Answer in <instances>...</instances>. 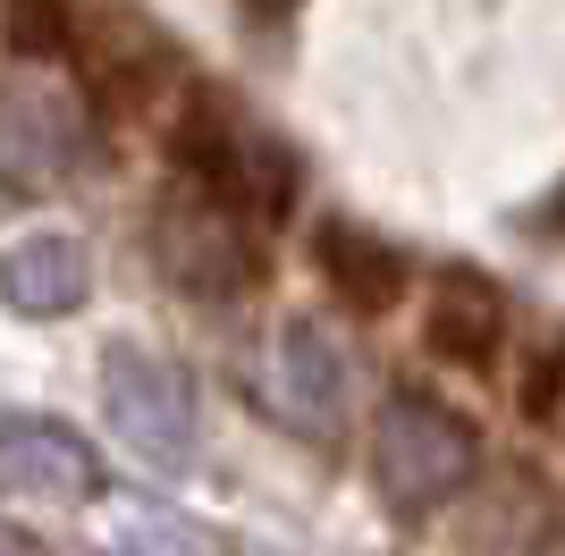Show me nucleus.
Listing matches in <instances>:
<instances>
[{
    "instance_id": "1",
    "label": "nucleus",
    "mask_w": 565,
    "mask_h": 556,
    "mask_svg": "<svg viewBox=\"0 0 565 556\" xmlns=\"http://www.w3.org/2000/svg\"><path fill=\"white\" fill-rule=\"evenodd\" d=\"M169 169L186 194H203L212 211H228L236 228H270L296 203V169L254 118H236L220 93H194L178 127H169Z\"/></svg>"
},
{
    "instance_id": "2",
    "label": "nucleus",
    "mask_w": 565,
    "mask_h": 556,
    "mask_svg": "<svg viewBox=\"0 0 565 556\" xmlns=\"http://www.w3.org/2000/svg\"><path fill=\"white\" fill-rule=\"evenodd\" d=\"M465 472H472V421H456L448 405H430L414 388L388 396V414H380V489H388V506L430 514L439 498L465 489Z\"/></svg>"
},
{
    "instance_id": "3",
    "label": "nucleus",
    "mask_w": 565,
    "mask_h": 556,
    "mask_svg": "<svg viewBox=\"0 0 565 556\" xmlns=\"http://www.w3.org/2000/svg\"><path fill=\"white\" fill-rule=\"evenodd\" d=\"M85 161V101L51 76H9L0 85V185L43 194Z\"/></svg>"
},
{
    "instance_id": "4",
    "label": "nucleus",
    "mask_w": 565,
    "mask_h": 556,
    "mask_svg": "<svg viewBox=\"0 0 565 556\" xmlns=\"http://www.w3.org/2000/svg\"><path fill=\"white\" fill-rule=\"evenodd\" d=\"M507 329H515V312H507V296H498L481 270H439L423 296V346L439 354V363L456 371H490L498 354H507Z\"/></svg>"
},
{
    "instance_id": "5",
    "label": "nucleus",
    "mask_w": 565,
    "mask_h": 556,
    "mask_svg": "<svg viewBox=\"0 0 565 556\" xmlns=\"http://www.w3.org/2000/svg\"><path fill=\"white\" fill-rule=\"evenodd\" d=\"M161 254H169V270L186 278V287H203V296L254 287V228H236L228 211H212L203 194H186V185H178V203H169V220H161Z\"/></svg>"
},
{
    "instance_id": "6",
    "label": "nucleus",
    "mask_w": 565,
    "mask_h": 556,
    "mask_svg": "<svg viewBox=\"0 0 565 556\" xmlns=\"http://www.w3.org/2000/svg\"><path fill=\"white\" fill-rule=\"evenodd\" d=\"M312 261H321L330 296L347 303L354 321H380V312L405 303V254L388 236L354 228V220H321V228H312Z\"/></svg>"
},
{
    "instance_id": "7",
    "label": "nucleus",
    "mask_w": 565,
    "mask_h": 556,
    "mask_svg": "<svg viewBox=\"0 0 565 556\" xmlns=\"http://www.w3.org/2000/svg\"><path fill=\"white\" fill-rule=\"evenodd\" d=\"M110 414H118V430H127L136 447L186 463L194 414H186V379H178L169 363H152V354H110Z\"/></svg>"
},
{
    "instance_id": "8",
    "label": "nucleus",
    "mask_w": 565,
    "mask_h": 556,
    "mask_svg": "<svg viewBox=\"0 0 565 556\" xmlns=\"http://www.w3.org/2000/svg\"><path fill=\"white\" fill-rule=\"evenodd\" d=\"M0 296L18 303V312H76V303L94 296V261H85L76 236H25L0 261Z\"/></svg>"
},
{
    "instance_id": "9",
    "label": "nucleus",
    "mask_w": 565,
    "mask_h": 556,
    "mask_svg": "<svg viewBox=\"0 0 565 556\" xmlns=\"http://www.w3.org/2000/svg\"><path fill=\"white\" fill-rule=\"evenodd\" d=\"M515 414L523 421H565V329H532L515 363Z\"/></svg>"
},
{
    "instance_id": "10",
    "label": "nucleus",
    "mask_w": 565,
    "mask_h": 556,
    "mask_svg": "<svg viewBox=\"0 0 565 556\" xmlns=\"http://www.w3.org/2000/svg\"><path fill=\"white\" fill-rule=\"evenodd\" d=\"M0 34H9L18 60H60V51L76 43V18H68V0H9Z\"/></svg>"
},
{
    "instance_id": "11",
    "label": "nucleus",
    "mask_w": 565,
    "mask_h": 556,
    "mask_svg": "<svg viewBox=\"0 0 565 556\" xmlns=\"http://www.w3.org/2000/svg\"><path fill=\"white\" fill-rule=\"evenodd\" d=\"M287 371L312 388V405H321V421H330V414H338V388H347V363H338V354H321V338H312V329H296V338H287Z\"/></svg>"
},
{
    "instance_id": "12",
    "label": "nucleus",
    "mask_w": 565,
    "mask_h": 556,
    "mask_svg": "<svg viewBox=\"0 0 565 556\" xmlns=\"http://www.w3.org/2000/svg\"><path fill=\"white\" fill-rule=\"evenodd\" d=\"M245 9H254V18H287V9H296V0H245Z\"/></svg>"
},
{
    "instance_id": "13",
    "label": "nucleus",
    "mask_w": 565,
    "mask_h": 556,
    "mask_svg": "<svg viewBox=\"0 0 565 556\" xmlns=\"http://www.w3.org/2000/svg\"><path fill=\"white\" fill-rule=\"evenodd\" d=\"M143 556H161V548H143Z\"/></svg>"
}]
</instances>
